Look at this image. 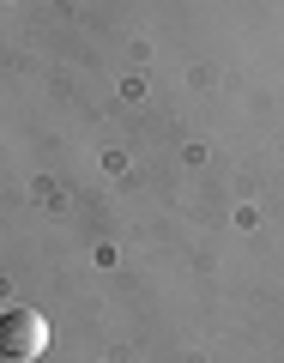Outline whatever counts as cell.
I'll use <instances>...</instances> for the list:
<instances>
[{"label": "cell", "instance_id": "1", "mask_svg": "<svg viewBox=\"0 0 284 363\" xmlns=\"http://www.w3.org/2000/svg\"><path fill=\"white\" fill-rule=\"evenodd\" d=\"M49 351V321H42L37 309H6L0 315V357L13 363H30Z\"/></svg>", "mask_w": 284, "mask_h": 363}]
</instances>
